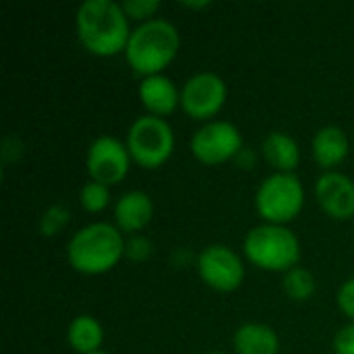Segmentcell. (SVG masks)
<instances>
[{
  "label": "cell",
  "instance_id": "cell-1",
  "mask_svg": "<svg viewBox=\"0 0 354 354\" xmlns=\"http://www.w3.org/2000/svg\"><path fill=\"white\" fill-rule=\"evenodd\" d=\"M131 19L120 2L85 0L75 12V33L79 44L93 56L110 58L124 54L131 37Z\"/></svg>",
  "mask_w": 354,
  "mask_h": 354
},
{
  "label": "cell",
  "instance_id": "cell-2",
  "mask_svg": "<svg viewBox=\"0 0 354 354\" xmlns=\"http://www.w3.org/2000/svg\"><path fill=\"white\" fill-rule=\"evenodd\" d=\"M124 234L112 222H91L79 228L68 245V266L83 276H102L124 257Z\"/></svg>",
  "mask_w": 354,
  "mask_h": 354
},
{
  "label": "cell",
  "instance_id": "cell-3",
  "mask_svg": "<svg viewBox=\"0 0 354 354\" xmlns=\"http://www.w3.org/2000/svg\"><path fill=\"white\" fill-rule=\"evenodd\" d=\"M180 50V31L168 19H151L139 23L129 37L124 58L129 66L143 77L162 75Z\"/></svg>",
  "mask_w": 354,
  "mask_h": 354
},
{
  "label": "cell",
  "instance_id": "cell-4",
  "mask_svg": "<svg viewBox=\"0 0 354 354\" xmlns=\"http://www.w3.org/2000/svg\"><path fill=\"white\" fill-rule=\"evenodd\" d=\"M243 253L249 263L259 270L286 274L299 266L301 241L288 226L259 224L247 232L243 241Z\"/></svg>",
  "mask_w": 354,
  "mask_h": 354
},
{
  "label": "cell",
  "instance_id": "cell-5",
  "mask_svg": "<svg viewBox=\"0 0 354 354\" xmlns=\"http://www.w3.org/2000/svg\"><path fill=\"white\" fill-rule=\"evenodd\" d=\"M305 207V187L295 172H274L255 191V209L263 224L288 226Z\"/></svg>",
  "mask_w": 354,
  "mask_h": 354
},
{
  "label": "cell",
  "instance_id": "cell-6",
  "mask_svg": "<svg viewBox=\"0 0 354 354\" xmlns=\"http://www.w3.org/2000/svg\"><path fill=\"white\" fill-rule=\"evenodd\" d=\"M124 143L137 166L156 170L164 166L174 153L176 137L166 118L143 114L129 127Z\"/></svg>",
  "mask_w": 354,
  "mask_h": 354
},
{
  "label": "cell",
  "instance_id": "cell-7",
  "mask_svg": "<svg viewBox=\"0 0 354 354\" xmlns=\"http://www.w3.org/2000/svg\"><path fill=\"white\" fill-rule=\"evenodd\" d=\"M245 147L243 135L236 124L228 120H209L199 127L191 137V153L205 166H220L234 162Z\"/></svg>",
  "mask_w": 354,
  "mask_h": 354
},
{
  "label": "cell",
  "instance_id": "cell-8",
  "mask_svg": "<svg viewBox=\"0 0 354 354\" xmlns=\"http://www.w3.org/2000/svg\"><path fill=\"white\" fill-rule=\"evenodd\" d=\"M228 97L226 81L212 71L191 75L180 89V106L193 120L209 122L220 114Z\"/></svg>",
  "mask_w": 354,
  "mask_h": 354
},
{
  "label": "cell",
  "instance_id": "cell-9",
  "mask_svg": "<svg viewBox=\"0 0 354 354\" xmlns=\"http://www.w3.org/2000/svg\"><path fill=\"white\" fill-rule=\"evenodd\" d=\"M197 274L205 286L218 292H234L245 282V261L228 245H207L197 255Z\"/></svg>",
  "mask_w": 354,
  "mask_h": 354
},
{
  "label": "cell",
  "instance_id": "cell-10",
  "mask_svg": "<svg viewBox=\"0 0 354 354\" xmlns=\"http://www.w3.org/2000/svg\"><path fill=\"white\" fill-rule=\"evenodd\" d=\"M131 162L133 158L127 149V143L112 135H100L93 139L85 156L89 180L102 183L106 187L120 185L131 170Z\"/></svg>",
  "mask_w": 354,
  "mask_h": 354
},
{
  "label": "cell",
  "instance_id": "cell-11",
  "mask_svg": "<svg viewBox=\"0 0 354 354\" xmlns=\"http://www.w3.org/2000/svg\"><path fill=\"white\" fill-rule=\"evenodd\" d=\"M315 199L332 220L354 218V180L344 172H324L315 183Z\"/></svg>",
  "mask_w": 354,
  "mask_h": 354
},
{
  "label": "cell",
  "instance_id": "cell-12",
  "mask_svg": "<svg viewBox=\"0 0 354 354\" xmlns=\"http://www.w3.org/2000/svg\"><path fill=\"white\" fill-rule=\"evenodd\" d=\"M153 218V201L145 191H127L116 199L114 224L124 234H139Z\"/></svg>",
  "mask_w": 354,
  "mask_h": 354
},
{
  "label": "cell",
  "instance_id": "cell-13",
  "mask_svg": "<svg viewBox=\"0 0 354 354\" xmlns=\"http://www.w3.org/2000/svg\"><path fill=\"white\" fill-rule=\"evenodd\" d=\"M139 100H141L143 108L147 110V114L166 118L180 106V89L164 73L151 75V77L141 79Z\"/></svg>",
  "mask_w": 354,
  "mask_h": 354
},
{
  "label": "cell",
  "instance_id": "cell-14",
  "mask_svg": "<svg viewBox=\"0 0 354 354\" xmlns=\"http://www.w3.org/2000/svg\"><path fill=\"white\" fill-rule=\"evenodd\" d=\"M348 151H351V141H348V135L342 127H336V124H328V127H322L313 141H311V153H313V160L326 170H334L336 166H340L346 158H348Z\"/></svg>",
  "mask_w": 354,
  "mask_h": 354
},
{
  "label": "cell",
  "instance_id": "cell-15",
  "mask_svg": "<svg viewBox=\"0 0 354 354\" xmlns=\"http://www.w3.org/2000/svg\"><path fill=\"white\" fill-rule=\"evenodd\" d=\"M232 348L234 354H278L280 336L268 324L249 322L236 328L232 336Z\"/></svg>",
  "mask_w": 354,
  "mask_h": 354
},
{
  "label": "cell",
  "instance_id": "cell-16",
  "mask_svg": "<svg viewBox=\"0 0 354 354\" xmlns=\"http://www.w3.org/2000/svg\"><path fill=\"white\" fill-rule=\"evenodd\" d=\"M263 158L276 172H295L301 162V149L292 135L272 131L261 143Z\"/></svg>",
  "mask_w": 354,
  "mask_h": 354
},
{
  "label": "cell",
  "instance_id": "cell-17",
  "mask_svg": "<svg viewBox=\"0 0 354 354\" xmlns=\"http://www.w3.org/2000/svg\"><path fill=\"white\" fill-rule=\"evenodd\" d=\"M66 342L77 354L97 353L104 344V326L89 313L77 315L66 328Z\"/></svg>",
  "mask_w": 354,
  "mask_h": 354
},
{
  "label": "cell",
  "instance_id": "cell-18",
  "mask_svg": "<svg viewBox=\"0 0 354 354\" xmlns=\"http://www.w3.org/2000/svg\"><path fill=\"white\" fill-rule=\"evenodd\" d=\"M282 288L286 292L288 299L292 301H299V303H305L309 301L315 290H317V282H315V276L307 270V268H292L284 274V280H282Z\"/></svg>",
  "mask_w": 354,
  "mask_h": 354
},
{
  "label": "cell",
  "instance_id": "cell-19",
  "mask_svg": "<svg viewBox=\"0 0 354 354\" xmlns=\"http://www.w3.org/2000/svg\"><path fill=\"white\" fill-rule=\"evenodd\" d=\"M79 203L89 214L104 212L110 205V187L95 180H87L79 191Z\"/></svg>",
  "mask_w": 354,
  "mask_h": 354
},
{
  "label": "cell",
  "instance_id": "cell-20",
  "mask_svg": "<svg viewBox=\"0 0 354 354\" xmlns=\"http://www.w3.org/2000/svg\"><path fill=\"white\" fill-rule=\"evenodd\" d=\"M68 222H71V209L62 203H54L46 207L44 214L39 216V234L46 239L56 236L64 230Z\"/></svg>",
  "mask_w": 354,
  "mask_h": 354
},
{
  "label": "cell",
  "instance_id": "cell-21",
  "mask_svg": "<svg viewBox=\"0 0 354 354\" xmlns=\"http://www.w3.org/2000/svg\"><path fill=\"white\" fill-rule=\"evenodd\" d=\"M153 253V245L147 236L143 234H131L127 236L124 241V259L129 261H135V263H141V261H147Z\"/></svg>",
  "mask_w": 354,
  "mask_h": 354
},
{
  "label": "cell",
  "instance_id": "cell-22",
  "mask_svg": "<svg viewBox=\"0 0 354 354\" xmlns=\"http://www.w3.org/2000/svg\"><path fill=\"white\" fill-rule=\"evenodd\" d=\"M120 4H122L127 17L131 21H139V23L156 19V12L160 10L158 0H127V2H120Z\"/></svg>",
  "mask_w": 354,
  "mask_h": 354
},
{
  "label": "cell",
  "instance_id": "cell-23",
  "mask_svg": "<svg viewBox=\"0 0 354 354\" xmlns=\"http://www.w3.org/2000/svg\"><path fill=\"white\" fill-rule=\"evenodd\" d=\"M336 303H338V309L342 311V315L354 324V276L348 278L346 282H342V286L338 288V295H336Z\"/></svg>",
  "mask_w": 354,
  "mask_h": 354
},
{
  "label": "cell",
  "instance_id": "cell-24",
  "mask_svg": "<svg viewBox=\"0 0 354 354\" xmlns=\"http://www.w3.org/2000/svg\"><path fill=\"white\" fill-rule=\"evenodd\" d=\"M332 346L336 354H354V324H346L336 332Z\"/></svg>",
  "mask_w": 354,
  "mask_h": 354
},
{
  "label": "cell",
  "instance_id": "cell-25",
  "mask_svg": "<svg viewBox=\"0 0 354 354\" xmlns=\"http://www.w3.org/2000/svg\"><path fill=\"white\" fill-rule=\"evenodd\" d=\"M234 164H236L241 170H251V168H255V164H257V153H255L251 147H243V149L239 151V156L234 158Z\"/></svg>",
  "mask_w": 354,
  "mask_h": 354
},
{
  "label": "cell",
  "instance_id": "cell-26",
  "mask_svg": "<svg viewBox=\"0 0 354 354\" xmlns=\"http://www.w3.org/2000/svg\"><path fill=\"white\" fill-rule=\"evenodd\" d=\"M187 8H205L209 6V0H201V2H183Z\"/></svg>",
  "mask_w": 354,
  "mask_h": 354
},
{
  "label": "cell",
  "instance_id": "cell-27",
  "mask_svg": "<svg viewBox=\"0 0 354 354\" xmlns=\"http://www.w3.org/2000/svg\"><path fill=\"white\" fill-rule=\"evenodd\" d=\"M93 354H110V353H104V351H97V353H93Z\"/></svg>",
  "mask_w": 354,
  "mask_h": 354
},
{
  "label": "cell",
  "instance_id": "cell-28",
  "mask_svg": "<svg viewBox=\"0 0 354 354\" xmlns=\"http://www.w3.org/2000/svg\"><path fill=\"white\" fill-rule=\"evenodd\" d=\"M205 354H228V353H205Z\"/></svg>",
  "mask_w": 354,
  "mask_h": 354
}]
</instances>
